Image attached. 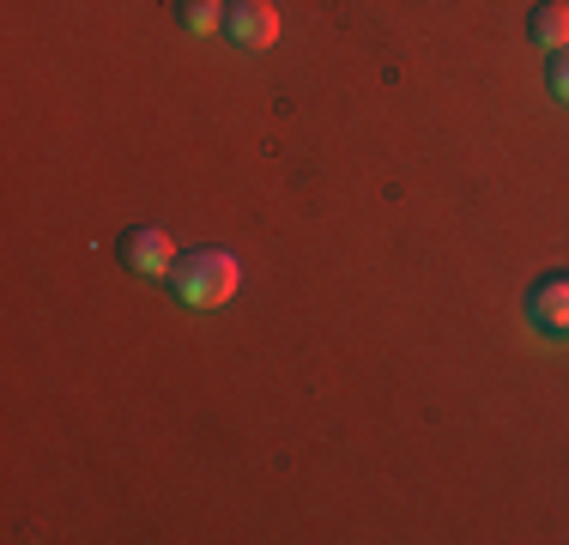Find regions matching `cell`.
Wrapping results in <instances>:
<instances>
[{
    "label": "cell",
    "mask_w": 569,
    "mask_h": 545,
    "mask_svg": "<svg viewBox=\"0 0 569 545\" xmlns=\"http://www.w3.org/2000/svg\"><path fill=\"white\" fill-rule=\"evenodd\" d=\"M224 31L237 49H273V37H279L273 0H224Z\"/></svg>",
    "instance_id": "cell-2"
},
{
    "label": "cell",
    "mask_w": 569,
    "mask_h": 545,
    "mask_svg": "<svg viewBox=\"0 0 569 545\" xmlns=\"http://www.w3.org/2000/svg\"><path fill=\"white\" fill-rule=\"evenodd\" d=\"M527 321L539 334H569V272H546V279L527 291Z\"/></svg>",
    "instance_id": "cell-4"
},
{
    "label": "cell",
    "mask_w": 569,
    "mask_h": 545,
    "mask_svg": "<svg viewBox=\"0 0 569 545\" xmlns=\"http://www.w3.org/2000/svg\"><path fill=\"white\" fill-rule=\"evenodd\" d=\"M121 267H133V272H170L176 267V242H170V230H158V225H133V230H121Z\"/></svg>",
    "instance_id": "cell-3"
},
{
    "label": "cell",
    "mask_w": 569,
    "mask_h": 545,
    "mask_svg": "<svg viewBox=\"0 0 569 545\" xmlns=\"http://www.w3.org/2000/svg\"><path fill=\"white\" fill-rule=\"evenodd\" d=\"M527 37H533L539 49H569V7L563 0H539V7L527 12Z\"/></svg>",
    "instance_id": "cell-5"
},
{
    "label": "cell",
    "mask_w": 569,
    "mask_h": 545,
    "mask_svg": "<svg viewBox=\"0 0 569 545\" xmlns=\"http://www.w3.org/2000/svg\"><path fill=\"white\" fill-rule=\"evenodd\" d=\"M170 285H176V304H188V309H219L237 297V285H242V267L230 261L224 249H188L182 261L170 267Z\"/></svg>",
    "instance_id": "cell-1"
},
{
    "label": "cell",
    "mask_w": 569,
    "mask_h": 545,
    "mask_svg": "<svg viewBox=\"0 0 569 545\" xmlns=\"http://www.w3.org/2000/svg\"><path fill=\"white\" fill-rule=\"evenodd\" d=\"M176 19H182V31L212 37L224 24V0H176Z\"/></svg>",
    "instance_id": "cell-6"
},
{
    "label": "cell",
    "mask_w": 569,
    "mask_h": 545,
    "mask_svg": "<svg viewBox=\"0 0 569 545\" xmlns=\"http://www.w3.org/2000/svg\"><path fill=\"white\" fill-rule=\"evenodd\" d=\"M546 86H551V98L569 103V49H551V61H546Z\"/></svg>",
    "instance_id": "cell-7"
}]
</instances>
